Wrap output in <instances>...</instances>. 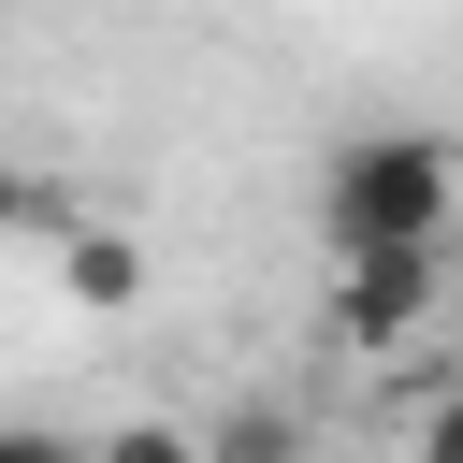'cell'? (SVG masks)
<instances>
[{
    "label": "cell",
    "mask_w": 463,
    "mask_h": 463,
    "mask_svg": "<svg viewBox=\"0 0 463 463\" xmlns=\"http://www.w3.org/2000/svg\"><path fill=\"white\" fill-rule=\"evenodd\" d=\"M87 463H203V420H159V405H130L116 434H87Z\"/></svg>",
    "instance_id": "5"
},
{
    "label": "cell",
    "mask_w": 463,
    "mask_h": 463,
    "mask_svg": "<svg viewBox=\"0 0 463 463\" xmlns=\"http://www.w3.org/2000/svg\"><path fill=\"white\" fill-rule=\"evenodd\" d=\"M29 232H72V203H58L29 159H0V246H29Z\"/></svg>",
    "instance_id": "6"
},
{
    "label": "cell",
    "mask_w": 463,
    "mask_h": 463,
    "mask_svg": "<svg viewBox=\"0 0 463 463\" xmlns=\"http://www.w3.org/2000/svg\"><path fill=\"white\" fill-rule=\"evenodd\" d=\"M405 463H463V376H434V405H420V434H405Z\"/></svg>",
    "instance_id": "7"
},
{
    "label": "cell",
    "mask_w": 463,
    "mask_h": 463,
    "mask_svg": "<svg viewBox=\"0 0 463 463\" xmlns=\"http://www.w3.org/2000/svg\"><path fill=\"white\" fill-rule=\"evenodd\" d=\"M434 304H449V260H333V289H318L333 347H405Z\"/></svg>",
    "instance_id": "2"
},
{
    "label": "cell",
    "mask_w": 463,
    "mask_h": 463,
    "mask_svg": "<svg viewBox=\"0 0 463 463\" xmlns=\"http://www.w3.org/2000/svg\"><path fill=\"white\" fill-rule=\"evenodd\" d=\"M463 232V145L449 130H362L318 174V246L333 260H449Z\"/></svg>",
    "instance_id": "1"
},
{
    "label": "cell",
    "mask_w": 463,
    "mask_h": 463,
    "mask_svg": "<svg viewBox=\"0 0 463 463\" xmlns=\"http://www.w3.org/2000/svg\"><path fill=\"white\" fill-rule=\"evenodd\" d=\"M0 463H87V434H43V420H0Z\"/></svg>",
    "instance_id": "8"
},
{
    "label": "cell",
    "mask_w": 463,
    "mask_h": 463,
    "mask_svg": "<svg viewBox=\"0 0 463 463\" xmlns=\"http://www.w3.org/2000/svg\"><path fill=\"white\" fill-rule=\"evenodd\" d=\"M58 289H72L87 318H130V304H145V246L101 232V217H72V232H58Z\"/></svg>",
    "instance_id": "3"
},
{
    "label": "cell",
    "mask_w": 463,
    "mask_h": 463,
    "mask_svg": "<svg viewBox=\"0 0 463 463\" xmlns=\"http://www.w3.org/2000/svg\"><path fill=\"white\" fill-rule=\"evenodd\" d=\"M203 463H304V405L289 391H232L203 420Z\"/></svg>",
    "instance_id": "4"
}]
</instances>
